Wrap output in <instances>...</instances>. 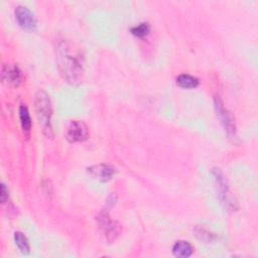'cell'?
<instances>
[{
	"label": "cell",
	"mask_w": 258,
	"mask_h": 258,
	"mask_svg": "<svg viewBox=\"0 0 258 258\" xmlns=\"http://www.w3.org/2000/svg\"><path fill=\"white\" fill-rule=\"evenodd\" d=\"M56 66L62 79L71 85H78L81 83L83 68L78 56L72 53L69 45L60 42L55 51Z\"/></svg>",
	"instance_id": "6da1fadb"
},
{
	"label": "cell",
	"mask_w": 258,
	"mask_h": 258,
	"mask_svg": "<svg viewBox=\"0 0 258 258\" xmlns=\"http://www.w3.org/2000/svg\"><path fill=\"white\" fill-rule=\"evenodd\" d=\"M34 107H35L37 119L41 124L43 130L46 132L48 136L51 131L50 120L52 115V106H51L49 96L45 91L43 90L37 91L34 98Z\"/></svg>",
	"instance_id": "7a4b0ae2"
},
{
	"label": "cell",
	"mask_w": 258,
	"mask_h": 258,
	"mask_svg": "<svg viewBox=\"0 0 258 258\" xmlns=\"http://www.w3.org/2000/svg\"><path fill=\"white\" fill-rule=\"evenodd\" d=\"M214 106H215V111H216L217 117L219 118L228 137L231 139H235L237 134H236V125H235L233 116L225 108L222 100L219 97H215Z\"/></svg>",
	"instance_id": "3957f363"
},
{
	"label": "cell",
	"mask_w": 258,
	"mask_h": 258,
	"mask_svg": "<svg viewBox=\"0 0 258 258\" xmlns=\"http://www.w3.org/2000/svg\"><path fill=\"white\" fill-rule=\"evenodd\" d=\"M212 173L214 175V178L218 187V195L221 203L225 206V208L229 210H236L237 209L236 202L233 201L231 195L229 194V186L223 172L219 168H214Z\"/></svg>",
	"instance_id": "277c9868"
},
{
	"label": "cell",
	"mask_w": 258,
	"mask_h": 258,
	"mask_svg": "<svg viewBox=\"0 0 258 258\" xmlns=\"http://www.w3.org/2000/svg\"><path fill=\"white\" fill-rule=\"evenodd\" d=\"M97 221L106 239L109 242L116 240V238L121 233V225L116 221H113L112 219H110V217L106 212H102L97 217Z\"/></svg>",
	"instance_id": "5b68a950"
},
{
	"label": "cell",
	"mask_w": 258,
	"mask_h": 258,
	"mask_svg": "<svg viewBox=\"0 0 258 258\" xmlns=\"http://www.w3.org/2000/svg\"><path fill=\"white\" fill-rule=\"evenodd\" d=\"M67 139L70 142H82L89 137V128L82 121H72L66 132Z\"/></svg>",
	"instance_id": "8992f818"
},
{
	"label": "cell",
	"mask_w": 258,
	"mask_h": 258,
	"mask_svg": "<svg viewBox=\"0 0 258 258\" xmlns=\"http://www.w3.org/2000/svg\"><path fill=\"white\" fill-rule=\"evenodd\" d=\"M15 17L18 24L25 30H34L36 27V19L34 14L26 7L19 5L15 8Z\"/></svg>",
	"instance_id": "52a82bcc"
},
{
	"label": "cell",
	"mask_w": 258,
	"mask_h": 258,
	"mask_svg": "<svg viewBox=\"0 0 258 258\" xmlns=\"http://www.w3.org/2000/svg\"><path fill=\"white\" fill-rule=\"evenodd\" d=\"M88 172L100 181H108L115 174L116 169L113 165L100 163L97 165H93L88 168Z\"/></svg>",
	"instance_id": "ba28073f"
},
{
	"label": "cell",
	"mask_w": 258,
	"mask_h": 258,
	"mask_svg": "<svg viewBox=\"0 0 258 258\" xmlns=\"http://www.w3.org/2000/svg\"><path fill=\"white\" fill-rule=\"evenodd\" d=\"M2 80L11 86H18L21 80L19 69L16 66H4L2 69Z\"/></svg>",
	"instance_id": "9c48e42d"
},
{
	"label": "cell",
	"mask_w": 258,
	"mask_h": 258,
	"mask_svg": "<svg viewBox=\"0 0 258 258\" xmlns=\"http://www.w3.org/2000/svg\"><path fill=\"white\" fill-rule=\"evenodd\" d=\"M194 247L192 245L187 242V241H183V240H179L176 241L173 246H172V254L175 257H179V258H186L192 255L194 253Z\"/></svg>",
	"instance_id": "30bf717a"
},
{
	"label": "cell",
	"mask_w": 258,
	"mask_h": 258,
	"mask_svg": "<svg viewBox=\"0 0 258 258\" xmlns=\"http://www.w3.org/2000/svg\"><path fill=\"white\" fill-rule=\"evenodd\" d=\"M19 118H20V123H21L23 133L28 136L31 129V120H30L28 109L25 106V104H21L19 107Z\"/></svg>",
	"instance_id": "8fae6325"
},
{
	"label": "cell",
	"mask_w": 258,
	"mask_h": 258,
	"mask_svg": "<svg viewBox=\"0 0 258 258\" xmlns=\"http://www.w3.org/2000/svg\"><path fill=\"white\" fill-rule=\"evenodd\" d=\"M199 79L188 74H181L176 77V84L183 89H194L199 86Z\"/></svg>",
	"instance_id": "7c38bea8"
},
{
	"label": "cell",
	"mask_w": 258,
	"mask_h": 258,
	"mask_svg": "<svg viewBox=\"0 0 258 258\" xmlns=\"http://www.w3.org/2000/svg\"><path fill=\"white\" fill-rule=\"evenodd\" d=\"M14 242L16 244V246L18 247L19 251L22 253V254H28L29 251H30V246H29V242H28V239L26 238V236L17 231L14 233Z\"/></svg>",
	"instance_id": "4fadbf2b"
},
{
	"label": "cell",
	"mask_w": 258,
	"mask_h": 258,
	"mask_svg": "<svg viewBox=\"0 0 258 258\" xmlns=\"http://www.w3.org/2000/svg\"><path fill=\"white\" fill-rule=\"evenodd\" d=\"M149 29H150L149 24L147 22H142V23H139L138 25L132 27L131 33L137 37H144L145 35L148 34Z\"/></svg>",
	"instance_id": "5bb4252c"
},
{
	"label": "cell",
	"mask_w": 258,
	"mask_h": 258,
	"mask_svg": "<svg viewBox=\"0 0 258 258\" xmlns=\"http://www.w3.org/2000/svg\"><path fill=\"white\" fill-rule=\"evenodd\" d=\"M196 235L201 239V240H204L206 242H209V241H212L214 236L212 233L202 229V228H197L196 229Z\"/></svg>",
	"instance_id": "9a60e30c"
},
{
	"label": "cell",
	"mask_w": 258,
	"mask_h": 258,
	"mask_svg": "<svg viewBox=\"0 0 258 258\" xmlns=\"http://www.w3.org/2000/svg\"><path fill=\"white\" fill-rule=\"evenodd\" d=\"M8 200V189L6 188L5 184H1V202L4 204Z\"/></svg>",
	"instance_id": "2e32d148"
}]
</instances>
